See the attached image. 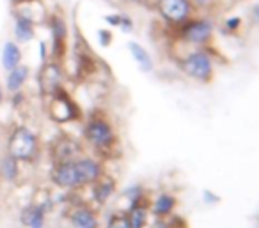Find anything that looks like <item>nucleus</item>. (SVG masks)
I'll use <instances>...</instances> for the list:
<instances>
[{
  "label": "nucleus",
  "mask_w": 259,
  "mask_h": 228,
  "mask_svg": "<svg viewBox=\"0 0 259 228\" xmlns=\"http://www.w3.org/2000/svg\"><path fill=\"white\" fill-rule=\"evenodd\" d=\"M61 90H59L57 94H54V103H52L50 115H52V119L57 122L71 121L73 119V103L69 101V97L66 96V94L61 92Z\"/></svg>",
  "instance_id": "11"
},
{
  "label": "nucleus",
  "mask_w": 259,
  "mask_h": 228,
  "mask_svg": "<svg viewBox=\"0 0 259 228\" xmlns=\"http://www.w3.org/2000/svg\"><path fill=\"white\" fill-rule=\"evenodd\" d=\"M83 136L98 150H110L117 142L114 128L105 119H91L83 128Z\"/></svg>",
  "instance_id": "5"
},
{
  "label": "nucleus",
  "mask_w": 259,
  "mask_h": 228,
  "mask_svg": "<svg viewBox=\"0 0 259 228\" xmlns=\"http://www.w3.org/2000/svg\"><path fill=\"white\" fill-rule=\"evenodd\" d=\"M71 224L75 228H98V219L93 209L82 205L71 212Z\"/></svg>",
  "instance_id": "14"
},
{
  "label": "nucleus",
  "mask_w": 259,
  "mask_h": 228,
  "mask_svg": "<svg viewBox=\"0 0 259 228\" xmlns=\"http://www.w3.org/2000/svg\"><path fill=\"white\" fill-rule=\"evenodd\" d=\"M155 11L170 27H180L195 15L192 0H155Z\"/></svg>",
  "instance_id": "3"
},
{
  "label": "nucleus",
  "mask_w": 259,
  "mask_h": 228,
  "mask_svg": "<svg viewBox=\"0 0 259 228\" xmlns=\"http://www.w3.org/2000/svg\"><path fill=\"white\" fill-rule=\"evenodd\" d=\"M75 164L76 170H78L80 184L82 186H93L103 175L101 163L93 159V157H78V159H75Z\"/></svg>",
  "instance_id": "9"
},
{
  "label": "nucleus",
  "mask_w": 259,
  "mask_h": 228,
  "mask_svg": "<svg viewBox=\"0 0 259 228\" xmlns=\"http://www.w3.org/2000/svg\"><path fill=\"white\" fill-rule=\"evenodd\" d=\"M52 182L59 188L73 189L80 188V177L78 170H76L75 159L73 161H64V163H55L54 170H52Z\"/></svg>",
  "instance_id": "6"
},
{
  "label": "nucleus",
  "mask_w": 259,
  "mask_h": 228,
  "mask_svg": "<svg viewBox=\"0 0 259 228\" xmlns=\"http://www.w3.org/2000/svg\"><path fill=\"white\" fill-rule=\"evenodd\" d=\"M128 2H134V4H144L146 0H128Z\"/></svg>",
  "instance_id": "29"
},
{
  "label": "nucleus",
  "mask_w": 259,
  "mask_h": 228,
  "mask_svg": "<svg viewBox=\"0 0 259 228\" xmlns=\"http://www.w3.org/2000/svg\"><path fill=\"white\" fill-rule=\"evenodd\" d=\"M4 101V92H2V85H0V103Z\"/></svg>",
  "instance_id": "30"
},
{
  "label": "nucleus",
  "mask_w": 259,
  "mask_h": 228,
  "mask_svg": "<svg viewBox=\"0 0 259 228\" xmlns=\"http://www.w3.org/2000/svg\"><path fill=\"white\" fill-rule=\"evenodd\" d=\"M13 4H25V2H29V0H11Z\"/></svg>",
  "instance_id": "28"
},
{
  "label": "nucleus",
  "mask_w": 259,
  "mask_h": 228,
  "mask_svg": "<svg viewBox=\"0 0 259 228\" xmlns=\"http://www.w3.org/2000/svg\"><path fill=\"white\" fill-rule=\"evenodd\" d=\"M178 207V196L170 191H162L149 202V210H151L153 217H160V219H167L176 212Z\"/></svg>",
  "instance_id": "8"
},
{
  "label": "nucleus",
  "mask_w": 259,
  "mask_h": 228,
  "mask_svg": "<svg viewBox=\"0 0 259 228\" xmlns=\"http://www.w3.org/2000/svg\"><path fill=\"white\" fill-rule=\"evenodd\" d=\"M105 20H107V23H110V25L119 27L121 25L122 15H108V16H105Z\"/></svg>",
  "instance_id": "26"
},
{
  "label": "nucleus",
  "mask_w": 259,
  "mask_h": 228,
  "mask_svg": "<svg viewBox=\"0 0 259 228\" xmlns=\"http://www.w3.org/2000/svg\"><path fill=\"white\" fill-rule=\"evenodd\" d=\"M176 39L190 48L209 46L215 34V22L208 16H192L180 27H176Z\"/></svg>",
  "instance_id": "2"
},
{
  "label": "nucleus",
  "mask_w": 259,
  "mask_h": 228,
  "mask_svg": "<svg viewBox=\"0 0 259 228\" xmlns=\"http://www.w3.org/2000/svg\"><path fill=\"white\" fill-rule=\"evenodd\" d=\"M15 36L18 43H29L34 37V23L29 16L18 15L15 20Z\"/></svg>",
  "instance_id": "16"
},
{
  "label": "nucleus",
  "mask_w": 259,
  "mask_h": 228,
  "mask_svg": "<svg viewBox=\"0 0 259 228\" xmlns=\"http://www.w3.org/2000/svg\"><path fill=\"white\" fill-rule=\"evenodd\" d=\"M18 174H20V166L15 157L8 154V156H4L0 159V175H2L4 181L15 182L18 179Z\"/></svg>",
  "instance_id": "19"
},
{
  "label": "nucleus",
  "mask_w": 259,
  "mask_h": 228,
  "mask_svg": "<svg viewBox=\"0 0 259 228\" xmlns=\"http://www.w3.org/2000/svg\"><path fill=\"white\" fill-rule=\"evenodd\" d=\"M178 69L187 80L194 83H211L215 78V53L206 48H192L185 55L178 57Z\"/></svg>",
  "instance_id": "1"
},
{
  "label": "nucleus",
  "mask_w": 259,
  "mask_h": 228,
  "mask_svg": "<svg viewBox=\"0 0 259 228\" xmlns=\"http://www.w3.org/2000/svg\"><path fill=\"white\" fill-rule=\"evenodd\" d=\"M202 198H204V202L209 203V205H215V203L220 202L219 195H215V193H213L211 189H206V191L202 193Z\"/></svg>",
  "instance_id": "23"
},
{
  "label": "nucleus",
  "mask_w": 259,
  "mask_h": 228,
  "mask_svg": "<svg viewBox=\"0 0 259 228\" xmlns=\"http://www.w3.org/2000/svg\"><path fill=\"white\" fill-rule=\"evenodd\" d=\"M107 228H132V226H130L128 217H126L124 212H114L108 217Z\"/></svg>",
  "instance_id": "21"
},
{
  "label": "nucleus",
  "mask_w": 259,
  "mask_h": 228,
  "mask_svg": "<svg viewBox=\"0 0 259 228\" xmlns=\"http://www.w3.org/2000/svg\"><path fill=\"white\" fill-rule=\"evenodd\" d=\"M62 85V69L57 62H48L39 73V89L45 96H54L61 90Z\"/></svg>",
  "instance_id": "7"
},
{
  "label": "nucleus",
  "mask_w": 259,
  "mask_h": 228,
  "mask_svg": "<svg viewBox=\"0 0 259 228\" xmlns=\"http://www.w3.org/2000/svg\"><path fill=\"white\" fill-rule=\"evenodd\" d=\"M50 30H52V37H54L55 53H57L59 44L62 46V43H64V39H66V34H68L64 20H62L61 16H54V18H52V23H50Z\"/></svg>",
  "instance_id": "20"
},
{
  "label": "nucleus",
  "mask_w": 259,
  "mask_h": 228,
  "mask_svg": "<svg viewBox=\"0 0 259 228\" xmlns=\"http://www.w3.org/2000/svg\"><path fill=\"white\" fill-rule=\"evenodd\" d=\"M76 152H78V143L75 140L64 138L57 143V147H54L55 154V163H64V161H73L76 159Z\"/></svg>",
  "instance_id": "15"
},
{
  "label": "nucleus",
  "mask_w": 259,
  "mask_h": 228,
  "mask_svg": "<svg viewBox=\"0 0 259 228\" xmlns=\"http://www.w3.org/2000/svg\"><path fill=\"white\" fill-rule=\"evenodd\" d=\"M93 186H94L93 196H94V200L100 203V205L107 203L108 200L114 196L115 188H117V186H115V181L112 177H108V175H101V177L98 179Z\"/></svg>",
  "instance_id": "13"
},
{
  "label": "nucleus",
  "mask_w": 259,
  "mask_h": 228,
  "mask_svg": "<svg viewBox=\"0 0 259 228\" xmlns=\"http://www.w3.org/2000/svg\"><path fill=\"white\" fill-rule=\"evenodd\" d=\"M43 226H45V209L36 205V210H34V216L29 223V228H43Z\"/></svg>",
  "instance_id": "22"
},
{
  "label": "nucleus",
  "mask_w": 259,
  "mask_h": 228,
  "mask_svg": "<svg viewBox=\"0 0 259 228\" xmlns=\"http://www.w3.org/2000/svg\"><path fill=\"white\" fill-rule=\"evenodd\" d=\"M224 25H226V30H229V32H236L241 25V18H229V20H226Z\"/></svg>",
  "instance_id": "24"
},
{
  "label": "nucleus",
  "mask_w": 259,
  "mask_h": 228,
  "mask_svg": "<svg viewBox=\"0 0 259 228\" xmlns=\"http://www.w3.org/2000/svg\"><path fill=\"white\" fill-rule=\"evenodd\" d=\"M39 48H41V61H45V59H47V44H45L43 41H41Z\"/></svg>",
  "instance_id": "27"
},
{
  "label": "nucleus",
  "mask_w": 259,
  "mask_h": 228,
  "mask_svg": "<svg viewBox=\"0 0 259 228\" xmlns=\"http://www.w3.org/2000/svg\"><path fill=\"white\" fill-rule=\"evenodd\" d=\"M29 68L27 66H16L15 69H11L9 71V76H8V82H6V87H8L9 92L16 94L20 92V89L23 87V83L27 82V78H29Z\"/></svg>",
  "instance_id": "18"
},
{
  "label": "nucleus",
  "mask_w": 259,
  "mask_h": 228,
  "mask_svg": "<svg viewBox=\"0 0 259 228\" xmlns=\"http://www.w3.org/2000/svg\"><path fill=\"white\" fill-rule=\"evenodd\" d=\"M20 62H22V50L16 43L8 41L2 48V66H4V69L11 71L16 66H20Z\"/></svg>",
  "instance_id": "17"
},
{
  "label": "nucleus",
  "mask_w": 259,
  "mask_h": 228,
  "mask_svg": "<svg viewBox=\"0 0 259 228\" xmlns=\"http://www.w3.org/2000/svg\"><path fill=\"white\" fill-rule=\"evenodd\" d=\"M128 50H130V53H132V57H134L137 68L141 69L142 73H146V75H148V73L155 71V62H153L151 53H149V51L146 50L142 44H139L137 41H130Z\"/></svg>",
  "instance_id": "12"
},
{
  "label": "nucleus",
  "mask_w": 259,
  "mask_h": 228,
  "mask_svg": "<svg viewBox=\"0 0 259 228\" xmlns=\"http://www.w3.org/2000/svg\"><path fill=\"white\" fill-rule=\"evenodd\" d=\"M98 39H100L101 46H108L112 41V34L108 32V30H100V32H98Z\"/></svg>",
  "instance_id": "25"
},
{
  "label": "nucleus",
  "mask_w": 259,
  "mask_h": 228,
  "mask_svg": "<svg viewBox=\"0 0 259 228\" xmlns=\"http://www.w3.org/2000/svg\"><path fill=\"white\" fill-rule=\"evenodd\" d=\"M126 217L132 228H146L151 221V210H149L148 200H139V202L130 203V209L126 210Z\"/></svg>",
  "instance_id": "10"
},
{
  "label": "nucleus",
  "mask_w": 259,
  "mask_h": 228,
  "mask_svg": "<svg viewBox=\"0 0 259 228\" xmlns=\"http://www.w3.org/2000/svg\"><path fill=\"white\" fill-rule=\"evenodd\" d=\"M37 138L29 128H15L8 142V154L16 161H30L36 157Z\"/></svg>",
  "instance_id": "4"
}]
</instances>
